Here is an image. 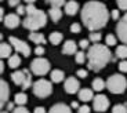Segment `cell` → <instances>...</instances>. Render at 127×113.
<instances>
[{"mask_svg": "<svg viewBox=\"0 0 127 113\" xmlns=\"http://www.w3.org/2000/svg\"><path fill=\"white\" fill-rule=\"evenodd\" d=\"M93 91H94V90H91V88H82V90H79V92H77L79 99L83 101V102H89V101H91L93 98H94Z\"/></svg>", "mask_w": 127, "mask_h": 113, "instance_id": "obj_15", "label": "cell"}, {"mask_svg": "<svg viewBox=\"0 0 127 113\" xmlns=\"http://www.w3.org/2000/svg\"><path fill=\"white\" fill-rule=\"evenodd\" d=\"M14 102H15L17 105L24 106V105L28 102V95H26L25 92H18V94H15V97H14Z\"/></svg>", "mask_w": 127, "mask_h": 113, "instance_id": "obj_26", "label": "cell"}, {"mask_svg": "<svg viewBox=\"0 0 127 113\" xmlns=\"http://www.w3.org/2000/svg\"><path fill=\"white\" fill-rule=\"evenodd\" d=\"M91 87H93V90H94V91L99 92V91H102V90H104V88L106 87V82H104L102 79L97 77V79H94V80H93Z\"/></svg>", "mask_w": 127, "mask_h": 113, "instance_id": "obj_21", "label": "cell"}, {"mask_svg": "<svg viewBox=\"0 0 127 113\" xmlns=\"http://www.w3.org/2000/svg\"><path fill=\"white\" fill-rule=\"evenodd\" d=\"M48 15L53 22H58L62 18V10H61V7H51L48 10Z\"/></svg>", "mask_w": 127, "mask_h": 113, "instance_id": "obj_18", "label": "cell"}, {"mask_svg": "<svg viewBox=\"0 0 127 113\" xmlns=\"http://www.w3.org/2000/svg\"><path fill=\"white\" fill-rule=\"evenodd\" d=\"M105 43H106V46H108V47H112V46H115V44H116V37H115V35L109 33V35L105 37Z\"/></svg>", "mask_w": 127, "mask_h": 113, "instance_id": "obj_31", "label": "cell"}, {"mask_svg": "<svg viewBox=\"0 0 127 113\" xmlns=\"http://www.w3.org/2000/svg\"><path fill=\"white\" fill-rule=\"evenodd\" d=\"M127 87V80L122 75H112L106 80V88L112 94H123Z\"/></svg>", "mask_w": 127, "mask_h": 113, "instance_id": "obj_4", "label": "cell"}, {"mask_svg": "<svg viewBox=\"0 0 127 113\" xmlns=\"http://www.w3.org/2000/svg\"><path fill=\"white\" fill-rule=\"evenodd\" d=\"M90 40L89 39H83V40H80L79 41V46H80V48H82V50H84V48H89L90 46Z\"/></svg>", "mask_w": 127, "mask_h": 113, "instance_id": "obj_33", "label": "cell"}, {"mask_svg": "<svg viewBox=\"0 0 127 113\" xmlns=\"http://www.w3.org/2000/svg\"><path fill=\"white\" fill-rule=\"evenodd\" d=\"M46 3L51 7H62L66 4V0H46Z\"/></svg>", "mask_w": 127, "mask_h": 113, "instance_id": "obj_29", "label": "cell"}, {"mask_svg": "<svg viewBox=\"0 0 127 113\" xmlns=\"http://www.w3.org/2000/svg\"><path fill=\"white\" fill-rule=\"evenodd\" d=\"M75 59H76L77 63H84V61L87 59V54L86 53H83V51H77L76 54H75Z\"/></svg>", "mask_w": 127, "mask_h": 113, "instance_id": "obj_28", "label": "cell"}, {"mask_svg": "<svg viewBox=\"0 0 127 113\" xmlns=\"http://www.w3.org/2000/svg\"><path fill=\"white\" fill-rule=\"evenodd\" d=\"M17 14L18 15H24V14H26V7L25 6H17Z\"/></svg>", "mask_w": 127, "mask_h": 113, "instance_id": "obj_38", "label": "cell"}, {"mask_svg": "<svg viewBox=\"0 0 127 113\" xmlns=\"http://www.w3.org/2000/svg\"><path fill=\"white\" fill-rule=\"evenodd\" d=\"M7 110H11V112L14 110V104L13 102H8V104H7Z\"/></svg>", "mask_w": 127, "mask_h": 113, "instance_id": "obj_45", "label": "cell"}, {"mask_svg": "<svg viewBox=\"0 0 127 113\" xmlns=\"http://www.w3.org/2000/svg\"><path fill=\"white\" fill-rule=\"evenodd\" d=\"M116 3H118V7L120 10H127V0H116Z\"/></svg>", "mask_w": 127, "mask_h": 113, "instance_id": "obj_34", "label": "cell"}, {"mask_svg": "<svg viewBox=\"0 0 127 113\" xmlns=\"http://www.w3.org/2000/svg\"><path fill=\"white\" fill-rule=\"evenodd\" d=\"M11 47H13V46H11V44H8V43H1L0 44V56H1V58H10V56L13 55V54H11Z\"/></svg>", "mask_w": 127, "mask_h": 113, "instance_id": "obj_20", "label": "cell"}, {"mask_svg": "<svg viewBox=\"0 0 127 113\" xmlns=\"http://www.w3.org/2000/svg\"><path fill=\"white\" fill-rule=\"evenodd\" d=\"M19 65H21V58H19V55L18 54H13L8 58V66L13 68V69H17Z\"/></svg>", "mask_w": 127, "mask_h": 113, "instance_id": "obj_25", "label": "cell"}, {"mask_svg": "<svg viewBox=\"0 0 127 113\" xmlns=\"http://www.w3.org/2000/svg\"><path fill=\"white\" fill-rule=\"evenodd\" d=\"M64 36L61 32H53V33H50V36H48V40H50V43L53 44V46H58V44L62 41Z\"/></svg>", "mask_w": 127, "mask_h": 113, "instance_id": "obj_22", "label": "cell"}, {"mask_svg": "<svg viewBox=\"0 0 127 113\" xmlns=\"http://www.w3.org/2000/svg\"><path fill=\"white\" fill-rule=\"evenodd\" d=\"M3 72H4V63L1 62L0 63V73H3Z\"/></svg>", "mask_w": 127, "mask_h": 113, "instance_id": "obj_48", "label": "cell"}, {"mask_svg": "<svg viewBox=\"0 0 127 113\" xmlns=\"http://www.w3.org/2000/svg\"><path fill=\"white\" fill-rule=\"evenodd\" d=\"M70 108H73V109H79V104H77L76 101H75V102H72V104H70Z\"/></svg>", "mask_w": 127, "mask_h": 113, "instance_id": "obj_46", "label": "cell"}, {"mask_svg": "<svg viewBox=\"0 0 127 113\" xmlns=\"http://www.w3.org/2000/svg\"><path fill=\"white\" fill-rule=\"evenodd\" d=\"M48 113H72V110L65 104H55L54 106H51Z\"/></svg>", "mask_w": 127, "mask_h": 113, "instance_id": "obj_17", "label": "cell"}, {"mask_svg": "<svg viewBox=\"0 0 127 113\" xmlns=\"http://www.w3.org/2000/svg\"><path fill=\"white\" fill-rule=\"evenodd\" d=\"M50 61L43 58V56H36L31 62V70L36 76H44L50 70Z\"/></svg>", "mask_w": 127, "mask_h": 113, "instance_id": "obj_6", "label": "cell"}, {"mask_svg": "<svg viewBox=\"0 0 127 113\" xmlns=\"http://www.w3.org/2000/svg\"><path fill=\"white\" fill-rule=\"evenodd\" d=\"M4 8H0V19H1V21H4Z\"/></svg>", "mask_w": 127, "mask_h": 113, "instance_id": "obj_47", "label": "cell"}, {"mask_svg": "<svg viewBox=\"0 0 127 113\" xmlns=\"http://www.w3.org/2000/svg\"><path fill=\"white\" fill-rule=\"evenodd\" d=\"M13 113H29V110L26 109V108H24V106H21V105H19L18 108H15V109L13 110Z\"/></svg>", "mask_w": 127, "mask_h": 113, "instance_id": "obj_39", "label": "cell"}, {"mask_svg": "<svg viewBox=\"0 0 127 113\" xmlns=\"http://www.w3.org/2000/svg\"><path fill=\"white\" fill-rule=\"evenodd\" d=\"M29 40L36 43V46H40V44L46 43V37L41 35L40 32H31L29 33Z\"/></svg>", "mask_w": 127, "mask_h": 113, "instance_id": "obj_19", "label": "cell"}, {"mask_svg": "<svg viewBox=\"0 0 127 113\" xmlns=\"http://www.w3.org/2000/svg\"><path fill=\"white\" fill-rule=\"evenodd\" d=\"M70 32H72V33H79L80 32V25L77 22H75V24L70 25Z\"/></svg>", "mask_w": 127, "mask_h": 113, "instance_id": "obj_37", "label": "cell"}, {"mask_svg": "<svg viewBox=\"0 0 127 113\" xmlns=\"http://www.w3.org/2000/svg\"><path fill=\"white\" fill-rule=\"evenodd\" d=\"M1 113H7V112H4V110H3V112H1Z\"/></svg>", "mask_w": 127, "mask_h": 113, "instance_id": "obj_50", "label": "cell"}, {"mask_svg": "<svg viewBox=\"0 0 127 113\" xmlns=\"http://www.w3.org/2000/svg\"><path fill=\"white\" fill-rule=\"evenodd\" d=\"M116 56L119 59H127V44H122L116 47Z\"/></svg>", "mask_w": 127, "mask_h": 113, "instance_id": "obj_24", "label": "cell"}, {"mask_svg": "<svg viewBox=\"0 0 127 113\" xmlns=\"http://www.w3.org/2000/svg\"><path fill=\"white\" fill-rule=\"evenodd\" d=\"M79 87H80V84L76 77H68L65 80V83H64V88H65V91L68 94H76V92H79Z\"/></svg>", "mask_w": 127, "mask_h": 113, "instance_id": "obj_10", "label": "cell"}, {"mask_svg": "<svg viewBox=\"0 0 127 113\" xmlns=\"http://www.w3.org/2000/svg\"><path fill=\"white\" fill-rule=\"evenodd\" d=\"M25 70H15V72L11 73V80L15 83L17 85H22L24 84V80H25Z\"/></svg>", "mask_w": 127, "mask_h": 113, "instance_id": "obj_16", "label": "cell"}, {"mask_svg": "<svg viewBox=\"0 0 127 113\" xmlns=\"http://www.w3.org/2000/svg\"><path fill=\"white\" fill-rule=\"evenodd\" d=\"M64 79H65V73L62 70L55 69L51 72V82L53 83H60V82H62Z\"/></svg>", "mask_w": 127, "mask_h": 113, "instance_id": "obj_23", "label": "cell"}, {"mask_svg": "<svg viewBox=\"0 0 127 113\" xmlns=\"http://www.w3.org/2000/svg\"><path fill=\"white\" fill-rule=\"evenodd\" d=\"M35 1H36V0H25L26 4H35Z\"/></svg>", "mask_w": 127, "mask_h": 113, "instance_id": "obj_49", "label": "cell"}, {"mask_svg": "<svg viewBox=\"0 0 127 113\" xmlns=\"http://www.w3.org/2000/svg\"><path fill=\"white\" fill-rule=\"evenodd\" d=\"M4 25L7 26L8 29H14L21 24V19H19L18 14H8V15L4 18Z\"/></svg>", "mask_w": 127, "mask_h": 113, "instance_id": "obj_12", "label": "cell"}, {"mask_svg": "<svg viewBox=\"0 0 127 113\" xmlns=\"http://www.w3.org/2000/svg\"><path fill=\"white\" fill-rule=\"evenodd\" d=\"M109 17H111V14H109L106 6L97 0L87 1L82 8L83 25L91 32L105 28L109 21Z\"/></svg>", "mask_w": 127, "mask_h": 113, "instance_id": "obj_1", "label": "cell"}, {"mask_svg": "<svg viewBox=\"0 0 127 113\" xmlns=\"http://www.w3.org/2000/svg\"><path fill=\"white\" fill-rule=\"evenodd\" d=\"M76 53H77V44L75 40H68L64 43L62 54H65V55H72V54H76Z\"/></svg>", "mask_w": 127, "mask_h": 113, "instance_id": "obj_13", "label": "cell"}, {"mask_svg": "<svg viewBox=\"0 0 127 113\" xmlns=\"http://www.w3.org/2000/svg\"><path fill=\"white\" fill-rule=\"evenodd\" d=\"M116 35L122 43L127 44V13L119 19L118 25H116Z\"/></svg>", "mask_w": 127, "mask_h": 113, "instance_id": "obj_8", "label": "cell"}, {"mask_svg": "<svg viewBox=\"0 0 127 113\" xmlns=\"http://www.w3.org/2000/svg\"><path fill=\"white\" fill-rule=\"evenodd\" d=\"M64 10H65V14H68V15H76L79 11V3L75 0L66 1V4L64 6Z\"/></svg>", "mask_w": 127, "mask_h": 113, "instance_id": "obj_14", "label": "cell"}, {"mask_svg": "<svg viewBox=\"0 0 127 113\" xmlns=\"http://www.w3.org/2000/svg\"><path fill=\"white\" fill-rule=\"evenodd\" d=\"M90 106H87V105H83V106H80L79 109H77V113H90Z\"/></svg>", "mask_w": 127, "mask_h": 113, "instance_id": "obj_41", "label": "cell"}, {"mask_svg": "<svg viewBox=\"0 0 127 113\" xmlns=\"http://www.w3.org/2000/svg\"><path fill=\"white\" fill-rule=\"evenodd\" d=\"M111 17L115 19V21H118L119 18H120V14H119V10H112L111 13Z\"/></svg>", "mask_w": 127, "mask_h": 113, "instance_id": "obj_42", "label": "cell"}, {"mask_svg": "<svg viewBox=\"0 0 127 113\" xmlns=\"http://www.w3.org/2000/svg\"><path fill=\"white\" fill-rule=\"evenodd\" d=\"M32 90H33V94L37 98H46L48 95H51V92H53V84L46 79H39L33 83Z\"/></svg>", "mask_w": 127, "mask_h": 113, "instance_id": "obj_5", "label": "cell"}, {"mask_svg": "<svg viewBox=\"0 0 127 113\" xmlns=\"http://www.w3.org/2000/svg\"><path fill=\"white\" fill-rule=\"evenodd\" d=\"M8 4L11 7H17L19 6V0H8Z\"/></svg>", "mask_w": 127, "mask_h": 113, "instance_id": "obj_44", "label": "cell"}, {"mask_svg": "<svg viewBox=\"0 0 127 113\" xmlns=\"http://www.w3.org/2000/svg\"><path fill=\"white\" fill-rule=\"evenodd\" d=\"M35 54L37 56H41L43 55V54H44V47H43V46H36V48H35Z\"/></svg>", "mask_w": 127, "mask_h": 113, "instance_id": "obj_35", "label": "cell"}, {"mask_svg": "<svg viewBox=\"0 0 127 113\" xmlns=\"http://www.w3.org/2000/svg\"><path fill=\"white\" fill-rule=\"evenodd\" d=\"M101 39H102L101 33H99V32H97V30H95V32H91V33H90V36H89V40L93 41V43H98Z\"/></svg>", "mask_w": 127, "mask_h": 113, "instance_id": "obj_30", "label": "cell"}, {"mask_svg": "<svg viewBox=\"0 0 127 113\" xmlns=\"http://www.w3.org/2000/svg\"><path fill=\"white\" fill-rule=\"evenodd\" d=\"M87 66L90 70L99 72L112 61V53L108 46L99 43H94L87 51Z\"/></svg>", "mask_w": 127, "mask_h": 113, "instance_id": "obj_2", "label": "cell"}, {"mask_svg": "<svg viewBox=\"0 0 127 113\" xmlns=\"http://www.w3.org/2000/svg\"><path fill=\"white\" fill-rule=\"evenodd\" d=\"M10 97V87L7 84V82L1 80L0 82V106L4 108V104H7Z\"/></svg>", "mask_w": 127, "mask_h": 113, "instance_id": "obj_11", "label": "cell"}, {"mask_svg": "<svg viewBox=\"0 0 127 113\" xmlns=\"http://www.w3.org/2000/svg\"><path fill=\"white\" fill-rule=\"evenodd\" d=\"M93 108L97 112H106L109 108V99L102 94H98L93 98Z\"/></svg>", "mask_w": 127, "mask_h": 113, "instance_id": "obj_9", "label": "cell"}, {"mask_svg": "<svg viewBox=\"0 0 127 113\" xmlns=\"http://www.w3.org/2000/svg\"><path fill=\"white\" fill-rule=\"evenodd\" d=\"M8 41L11 43V46H13V48L17 51L18 54H22L24 56H29L31 55V47H29V44L26 43V41L21 40V39L18 37H14V36H10Z\"/></svg>", "mask_w": 127, "mask_h": 113, "instance_id": "obj_7", "label": "cell"}, {"mask_svg": "<svg viewBox=\"0 0 127 113\" xmlns=\"http://www.w3.org/2000/svg\"><path fill=\"white\" fill-rule=\"evenodd\" d=\"M46 22H47V15L44 11L37 10L33 4H26V18L22 21L24 28L36 32L43 28Z\"/></svg>", "mask_w": 127, "mask_h": 113, "instance_id": "obj_3", "label": "cell"}, {"mask_svg": "<svg viewBox=\"0 0 127 113\" xmlns=\"http://www.w3.org/2000/svg\"><path fill=\"white\" fill-rule=\"evenodd\" d=\"M112 113H127V106L126 105H115Z\"/></svg>", "mask_w": 127, "mask_h": 113, "instance_id": "obj_32", "label": "cell"}, {"mask_svg": "<svg viewBox=\"0 0 127 113\" xmlns=\"http://www.w3.org/2000/svg\"><path fill=\"white\" fill-rule=\"evenodd\" d=\"M119 70L120 72H127V61L126 59L120 61V63H119Z\"/></svg>", "mask_w": 127, "mask_h": 113, "instance_id": "obj_36", "label": "cell"}, {"mask_svg": "<svg viewBox=\"0 0 127 113\" xmlns=\"http://www.w3.org/2000/svg\"><path fill=\"white\" fill-rule=\"evenodd\" d=\"M33 113H47V112H46V109L43 106H37V108H35V112Z\"/></svg>", "mask_w": 127, "mask_h": 113, "instance_id": "obj_43", "label": "cell"}, {"mask_svg": "<svg viewBox=\"0 0 127 113\" xmlns=\"http://www.w3.org/2000/svg\"><path fill=\"white\" fill-rule=\"evenodd\" d=\"M76 76H77V77H80V79H86V77H87V70L79 69V70L76 72Z\"/></svg>", "mask_w": 127, "mask_h": 113, "instance_id": "obj_40", "label": "cell"}, {"mask_svg": "<svg viewBox=\"0 0 127 113\" xmlns=\"http://www.w3.org/2000/svg\"><path fill=\"white\" fill-rule=\"evenodd\" d=\"M24 70H25L26 76H25V80H24V84L21 85V88H22V90H28L29 87L33 85V83H32V75H31V72H29L28 69H24Z\"/></svg>", "mask_w": 127, "mask_h": 113, "instance_id": "obj_27", "label": "cell"}]
</instances>
